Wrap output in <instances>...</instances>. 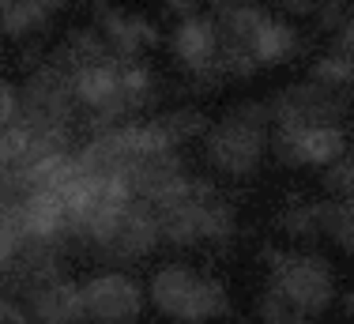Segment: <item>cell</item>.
Listing matches in <instances>:
<instances>
[{"mask_svg": "<svg viewBox=\"0 0 354 324\" xmlns=\"http://www.w3.org/2000/svg\"><path fill=\"white\" fill-rule=\"evenodd\" d=\"M238 230V215H234V204L223 192H212L204 200V215H200V237L204 245H226Z\"/></svg>", "mask_w": 354, "mask_h": 324, "instance_id": "19", "label": "cell"}, {"mask_svg": "<svg viewBox=\"0 0 354 324\" xmlns=\"http://www.w3.org/2000/svg\"><path fill=\"white\" fill-rule=\"evenodd\" d=\"M204 12V0H162V15L166 19H189V15Z\"/></svg>", "mask_w": 354, "mask_h": 324, "instance_id": "29", "label": "cell"}, {"mask_svg": "<svg viewBox=\"0 0 354 324\" xmlns=\"http://www.w3.org/2000/svg\"><path fill=\"white\" fill-rule=\"evenodd\" d=\"M27 313L38 324H87L83 287L72 283L68 276L49 279V283H41L27 294Z\"/></svg>", "mask_w": 354, "mask_h": 324, "instance_id": "14", "label": "cell"}, {"mask_svg": "<svg viewBox=\"0 0 354 324\" xmlns=\"http://www.w3.org/2000/svg\"><path fill=\"white\" fill-rule=\"evenodd\" d=\"M155 121L162 125L166 140H170L174 147H181V143H192V140H204V132L212 129L207 114H204V109H196V106H177V109H166V114H158Z\"/></svg>", "mask_w": 354, "mask_h": 324, "instance_id": "20", "label": "cell"}, {"mask_svg": "<svg viewBox=\"0 0 354 324\" xmlns=\"http://www.w3.org/2000/svg\"><path fill=\"white\" fill-rule=\"evenodd\" d=\"M275 226H279L290 242H313V237H324V223H320V200L290 196V200L283 204V211L275 215Z\"/></svg>", "mask_w": 354, "mask_h": 324, "instance_id": "16", "label": "cell"}, {"mask_svg": "<svg viewBox=\"0 0 354 324\" xmlns=\"http://www.w3.org/2000/svg\"><path fill=\"white\" fill-rule=\"evenodd\" d=\"M53 57H61V61L75 72V68H87V64L109 61V57H117V53L109 49V42L102 38V30H98V27H75Z\"/></svg>", "mask_w": 354, "mask_h": 324, "instance_id": "17", "label": "cell"}, {"mask_svg": "<svg viewBox=\"0 0 354 324\" xmlns=\"http://www.w3.org/2000/svg\"><path fill=\"white\" fill-rule=\"evenodd\" d=\"M80 287H83V305H87L91 324H136L143 317L147 294L124 271H98Z\"/></svg>", "mask_w": 354, "mask_h": 324, "instance_id": "10", "label": "cell"}, {"mask_svg": "<svg viewBox=\"0 0 354 324\" xmlns=\"http://www.w3.org/2000/svg\"><path fill=\"white\" fill-rule=\"evenodd\" d=\"M260 260L268 268V287H275L294 309L306 317H320L335 302V271L317 253H283V249H260Z\"/></svg>", "mask_w": 354, "mask_h": 324, "instance_id": "3", "label": "cell"}, {"mask_svg": "<svg viewBox=\"0 0 354 324\" xmlns=\"http://www.w3.org/2000/svg\"><path fill=\"white\" fill-rule=\"evenodd\" d=\"M272 109L268 102H238L204 132V155L226 177H252L268 155Z\"/></svg>", "mask_w": 354, "mask_h": 324, "instance_id": "1", "label": "cell"}, {"mask_svg": "<svg viewBox=\"0 0 354 324\" xmlns=\"http://www.w3.org/2000/svg\"><path fill=\"white\" fill-rule=\"evenodd\" d=\"M170 53L189 72V80H196L200 91H212L218 83H226L223 68H218V27L212 12L177 19V27L170 30Z\"/></svg>", "mask_w": 354, "mask_h": 324, "instance_id": "8", "label": "cell"}, {"mask_svg": "<svg viewBox=\"0 0 354 324\" xmlns=\"http://www.w3.org/2000/svg\"><path fill=\"white\" fill-rule=\"evenodd\" d=\"M75 109H80V102H75L72 68L61 57H49L38 68H30L27 87H23V121H30L35 129L72 132Z\"/></svg>", "mask_w": 354, "mask_h": 324, "instance_id": "4", "label": "cell"}, {"mask_svg": "<svg viewBox=\"0 0 354 324\" xmlns=\"http://www.w3.org/2000/svg\"><path fill=\"white\" fill-rule=\"evenodd\" d=\"M343 313H347V317L354 321V283L347 287V291H343Z\"/></svg>", "mask_w": 354, "mask_h": 324, "instance_id": "31", "label": "cell"}, {"mask_svg": "<svg viewBox=\"0 0 354 324\" xmlns=\"http://www.w3.org/2000/svg\"><path fill=\"white\" fill-rule=\"evenodd\" d=\"M8 8H12V0H0V15H4V12H8Z\"/></svg>", "mask_w": 354, "mask_h": 324, "instance_id": "33", "label": "cell"}, {"mask_svg": "<svg viewBox=\"0 0 354 324\" xmlns=\"http://www.w3.org/2000/svg\"><path fill=\"white\" fill-rule=\"evenodd\" d=\"M347 12H351V0H317L313 19H317L320 30H335L343 19H347Z\"/></svg>", "mask_w": 354, "mask_h": 324, "instance_id": "25", "label": "cell"}, {"mask_svg": "<svg viewBox=\"0 0 354 324\" xmlns=\"http://www.w3.org/2000/svg\"><path fill=\"white\" fill-rule=\"evenodd\" d=\"M283 19H313V8L317 0H275Z\"/></svg>", "mask_w": 354, "mask_h": 324, "instance_id": "30", "label": "cell"}, {"mask_svg": "<svg viewBox=\"0 0 354 324\" xmlns=\"http://www.w3.org/2000/svg\"><path fill=\"white\" fill-rule=\"evenodd\" d=\"M257 324H309V317L301 309H294L275 287H268L257 302Z\"/></svg>", "mask_w": 354, "mask_h": 324, "instance_id": "24", "label": "cell"}, {"mask_svg": "<svg viewBox=\"0 0 354 324\" xmlns=\"http://www.w3.org/2000/svg\"><path fill=\"white\" fill-rule=\"evenodd\" d=\"M0 324H35L27 305H19L12 294H0Z\"/></svg>", "mask_w": 354, "mask_h": 324, "instance_id": "28", "label": "cell"}, {"mask_svg": "<svg viewBox=\"0 0 354 324\" xmlns=\"http://www.w3.org/2000/svg\"><path fill=\"white\" fill-rule=\"evenodd\" d=\"M41 4H46V8H49V12H53V15H57V12H64V8H68V4H72V0H41Z\"/></svg>", "mask_w": 354, "mask_h": 324, "instance_id": "32", "label": "cell"}, {"mask_svg": "<svg viewBox=\"0 0 354 324\" xmlns=\"http://www.w3.org/2000/svg\"><path fill=\"white\" fill-rule=\"evenodd\" d=\"M309 80L324 83V87H335V91H351L354 87V61H347L335 49H328V53H320L309 64Z\"/></svg>", "mask_w": 354, "mask_h": 324, "instance_id": "22", "label": "cell"}, {"mask_svg": "<svg viewBox=\"0 0 354 324\" xmlns=\"http://www.w3.org/2000/svg\"><path fill=\"white\" fill-rule=\"evenodd\" d=\"M23 117V91L12 80H0V129Z\"/></svg>", "mask_w": 354, "mask_h": 324, "instance_id": "26", "label": "cell"}, {"mask_svg": "<svg viewBox=\"0 0 354 324\" xmlns=\"http://www.w3.org/2000/svg\"><path fill=\"white\" fill-rule=\"evenodd\" d=\"M121 61L124 57H109V61L75 68L72 83H75V102L87 114V121L95 129H109V125H121L129 114V102H124V87H121Z\"/></svg>", "mask_w": 354, "mask_h": 324, "instance_id": "9", "label": "cell"}, {"mask_svg": "<svg viewBox=\"0 0 354 324\" xmlns=\"http://www.w3.org/2000/svg\"><path fill=\"white\" fill-rule=\"evenodd\" d=\"M91 245L113 264H136L143 257H151V253L162 245L155 208H151L147 200H136V196H132V200L91 237Z\"/></svg>", "mask_w": 354, "mask_h": 324, "instance_id": "5", "label": "cell"}, {"mask_svg": "<svg viewBox=\"0 0 354 324\" xmlns=\"http://www.w3.org/2000/svg\"><path fill=\"white\" fill-rule=\"evenodd\" d=\"M268 109H272V125H343L351 109V91L306 80L275 91Z\"/></svg>", "mask_w": 354, "mask_h": 324, "instance_id": "7", "label": "cell"}, {"mask_svg": "<svg viewBox=\"0 0 354 324\" xmlns=\"http://www.w3.org/2000/svg\"><path fill=\"white\" fill-rule=\"evenodd\" d=\"M147 298L162 317L177 324H207L230 313V291L218 276L189 268V264H162L147 283Z\"/></svg>", "mask_w": 354, "mask_h": 324, "instance_id": "2", "label": "cell"}, {"mask_svg": "<svg viewBox=\"0 0 354 324\" xmlns=\"http://www.w3.org/2000/svg\"><path fill=\"white\" fill-rule=\"evenodd\" d=\"M19 223L27 237L38 242H64L72 234V215L61 189H23L19 196Z\"/></svg>", "mask_w": 354, "mask_h": 324, "instance_id": "13", "label": "cell"}, {"mask_svg": "<svg viewBox=\"0 0 354 324\" xmlns=\"http://www.w3.org/2000/svg\"><path fill=\"white\" fill-rule=\"evenodd\" d=\"M57 276H64L61 242H38V237H27L19 245V253L0 268V283L12 294H30L35 287L49 283Z\"/></svg>", "mask_w": 354, "mask_h": 324, "instance_id": "11", "label": "cell"}, {"mask_svg": "<svg viewBox=\"0 0 354 324\" xmlns=\"http://www.w3.org/2000/svg\"><path fill=\"white\" fill-rule=\"evenodd\" d=\"M320 223H324V237H332L347 257H354V200H320Z\"/></svg>", "mask_w": 354, "mask_h": 324, "instance_id": "21", "label": "cell"}, {"mask_svg": "<svg viewBox=\"0 0 354 324\" xmlns=\"http://www.w3.org/2000/svg\"><path fill=\"white\" fill-rule=\"evenodd\" d=\"M320 185H324V196H332V200H354V151L351 147L324 166Z\"/></svg>", "mask_w": 354, "mask_h": 324, "instance_id": "23", "label": "cell"}, {"mask_svg": "<svg viewBox=\"0 0 354 324\" xmlns=\"http://www.w3.org/2000/svg\"><path fill=\"white\" fill-rule=\"evenodd\" d=\"M257 64L260 68H279V64H290L294 57L301 53V34L294 27L290 19H283V15H272L268 12V19L260 23V34H257Z\"/></svg>", "mask_w": 354, "mask_h": 324, "instance_id": "15", "label": "cell"}, {"mask_svg": "<svg viewBox=\"0 0 354 324\" xmlns=\"http://www.w3.org/2000/svg\"><path fill=\"white\" fill-rule=\"evenodd\" d=\"M49 19H53V12L41 0H12V8L0 15V34L15 42H30L49 27Z\"/></svg>", "mask_w": 354, "mask_h": 324, "instance_id": "18", "label": "cell"}, {"mask_svg": "<svg viewBox=\"0 0 354 324\" xmlns=\"http://www.w3.org/2000/svg\"><path fill=\"white\" fill-rule=\"evenodd\" d=\"M95 19H98V30H102V38L109 42V49L117 57H143L147 49H155L162 42V34H158V27L151 19L121 12L109 0H95Z\"/></svg>", "mask_w": 354, "mask_h": 324, "instance_id": "12", "label": "cell"}, {"mask_svg": "<svg viewBox=\"0 0 354 324\" xmlns=\"http://www.w3.org/2000/svg\"><path fill=\"white\" fill-rule=\"evenodd\" d=\"M238 324H249V321H238Z\"/></svg>", "mask_w": 354, "mask_h": 324, "instance_id": "34", "label": "cell"}, {"mask_svg": "<svg viewBox=\"0 0 354 324\" xmlns=\"http://www.w3.org/2000/svg\"><path fill=\"white\" fill-rule=\"evenodd\" d=\"M332 49L335 53H343L347 61H354V8L347 12V19L335 27V38H332Z\"/></svg>", "mask_w": 354, "mask_h": 324, "instance_id": "27", "label": "cell"}, {"mask_svg": "<svg viewBox=\"0 0 354 324\" xmlns=\"http://www.w3.org/2000/svg\"><path fill=\"white\" fill-rule=\"evenodd\" d=\"M272 155L290 170H324L347 151L343 125H272Z\"/></svg>", "mask_w": 354, "mask_h": 324, "instance_id": "6", "label": "cell"}]
</instances>
